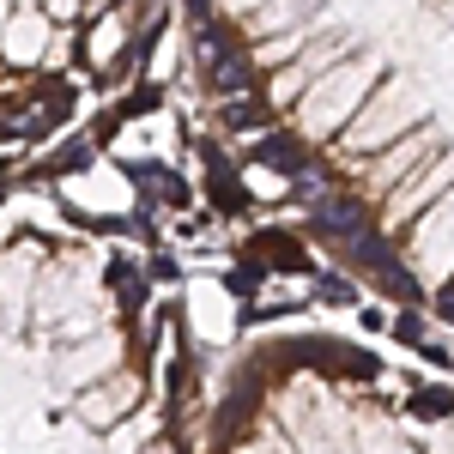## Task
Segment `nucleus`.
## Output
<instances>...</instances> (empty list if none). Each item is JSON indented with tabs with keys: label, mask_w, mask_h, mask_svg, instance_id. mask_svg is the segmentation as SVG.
<instances>
[{
	"label": "nucleus",
	"mask_w": 454,
	"mask_h": 454,
	"mask_svg": "<svg viewBox=\"0 0 454 454\" xmlns=\"http://www.w3.org/2000/svg\"><path fill=\"white\" fill-rule=\"evenodd\" d=\"M194 346L115 237L0 224V454H194Z\"/></svg>",
	"instance_id": "obj_1"
},
{
	"label": "nucleus",
	"mask_w": 454,
	"mask_h": 454,
	"mask_svg": "<svg viewBox=\"0 0 454 454\" xmlns=\"http://www.w3.org/2000/svg\"><path fill=\"white\" fill-rule=\"evenodd\" d=\"M164 36V0H0V164L109 104Z\"/></svg>",
	"instance_id": "obj_2"
}]
</instances>
